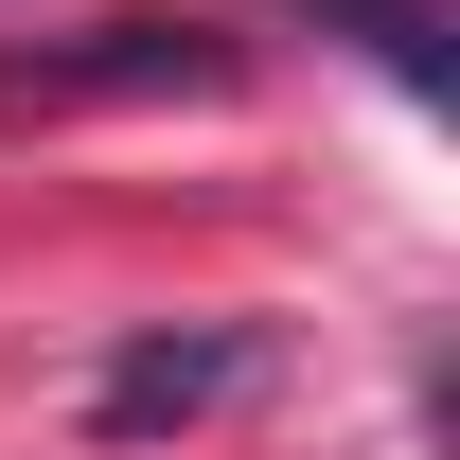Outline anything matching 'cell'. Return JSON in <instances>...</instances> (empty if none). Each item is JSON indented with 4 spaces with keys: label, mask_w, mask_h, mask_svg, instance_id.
I'll return each mask as SVG.
<instances>
[{
    "label": "cell",
    "mask_w": 460,
    "mask_h": 460,
    "mask_svg": "<svg viewBox=\"0 0 460 460\" xmlns=\"http://www.w3.org/2000/svg\"><path fill=\"white\" fill-rule=\"evenodd\" d=\"M230 390H266V337H248V319H213V337H124L107 372H89V425H107V443H160V425H213Z\"/></svg>",
    "instance_id": "obj_2"
},
{
    "label": "cell",
    "mask_w": 460,
    "mask_h": 460,
    "mask_svg": "<svg viewBox=\"0 0 460 460\" xmlns=\"http://www.w3.org/2000/svg\"><path fill=\"white\" fill-rule=\"evenodd\" d=\"M230 36L213 18H89V36H36L0 54V124H54V107H177V89H230Z\"/></svg>",
    "instance_id": "obj_1"
}]
</instances>
